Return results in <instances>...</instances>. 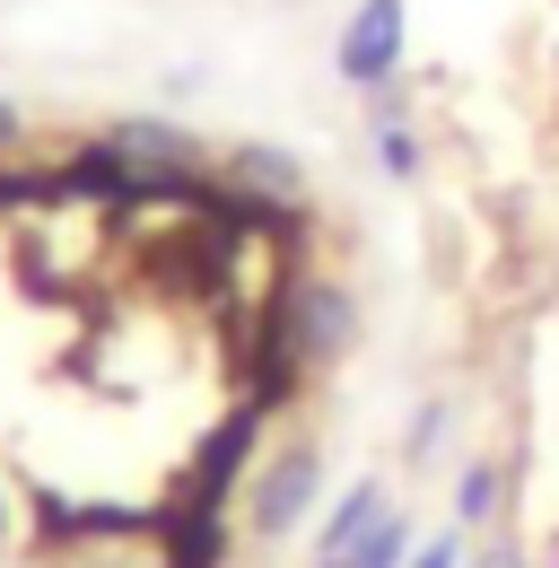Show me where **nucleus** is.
I'll list each match as a JSON object with an SVG mask.
<instances>
[{
    "instance_id": "obj_1",
    "label": "nucleus",
    "mask_w": 559,
    "mask_h": 568,
    "mask_svg": "<svg viewBox=\"0 0 559 568\" xmlns=\"http://www.w3.org/2000/svg\"><path fill=\"white\" fill-rule=\"evenodd\" d=\"M342 79L349 88H394V71H403V0H358L349 9V27H342Z\"/></svg>"
},
{
    "instance_id": "obj_2",
    "label": "nucleus",
    "mask_w": 559,
    "mask_h": 568,
    "mask_svg": "<svg viewBox=\"0 0 559 568\" xmlns=\"http://www.w3.org/2000/svg\"><path fill=\"white\" fill-rule=\"evenodd\" d=\"M96 158L123 175V184H184V166H193V132H175V123H114L105 141H96Z\"/></svg>"
},
{
    "instance_id": "obj_3",
    "label": "nucleus",
    "mask_w": 559,
    "mask_h": 568,
    "mask_svg": "<svg viewBox=\"0 0 559 568\" xmlns=\"http://www.w3.org/2000/svg\"><path fill=\"white\" fill-rule=\"evenodd\" d=\"M315 490H324V446H288L272 473L254 481V507H245V516H254V534H263V542L297 534V516L315 507Z\"/></svg>"
},
{
    "instance_id": "obj_4",
    "label": "nucleus",
    "mask_w": 559,
    "mask_h": 568,
    "mask_svg": "<svg viewBox=\"0 0 559 568\" xmlns=\"http://www.w3.org/2000/svg\"><path fill=\"white\" fill-rule=\"evenodd\" d=\"M227 175H236V193L245 202H272V211H297L306 202V175H297V158L272 141H245L236 158H227Z\"/></svg>"
},
{
    "instance_id": "obj_5",
    "label": "nucleus",
    "mask_w": 559,
    "mask_h": 568,
    "mask_svg": "<svg viewBox=\"0 0 559 568\" xmlns=\"http://www.w3.org/2000/svg\"><path fill=\"white\" fill-rule=\"evenodd\" d=\"M367 141H376V158H385V175H403V184L419 175V141H411V114H403L394 88L367 97Z\"/></svg>"
},
{
    "instance_id": "obj_6",
    "label": "nucleus",
    "mask_w": 559,
    "mask_h": 568,
    "mask_svg": "<svg viewBox=\"0 0 559 568\" xmlns=\"http://www.w3.org/2000/svg\"><path fill=\"white\" fill-rule=\"evenodd\" d=\"M376 525H385V490H376V481H358V490H349L342 507L324 516V534H315V551H324V560H349V551H358V542H367Z\"/></svg>"
},
{
    "instance_id": "obj_7",
    "label": "nucleus",
    "mask_w": 559,
    "mask_h": 568,
    "mask_svg": "<svg viewBox=\"0 0 559 568\" xmlns=\"http://www.w3.org/2000/svg\"><path fill=\"white\" fill-rule=\"evenodd\" d=\"M297 351H315V358L349 351V297L342 288H306L297 297Z\"/></svg>"
},
{
    "instance_id": "obj_8",
    "label": "nucleus",
    "mask_w": 559,
    "mask_h": 568,
    "mask_svg": "<svg viewBox=\"0 0 559 568\" xmlns=\"http://www.w3.org/2000/svg\"><path fill=\"white\" fill-rule=\"evenodd\" d=\"M403 551H411V534H403V516H385V525H376V534L349 551V568H411Z\"/></svg>"
},
{
    "instance_id": "obj_9",
    "label": "nucleus",
    "mask_w": 559,
    "mask_h": 568,
    "mask_svg": "<svg viewBox=\"0 0 559 568\" xmlns=\"http://www.w3.org/2000/svg\"><path fill=\"white\" fill-rule=\"evenodd\" d=\"M489 498H498V473H489V464H472V473H464V490H455V525H481Z\"/></svg>"
},
{
    "instance_id": "obj_10",
    "label": "nucleus",
    "mask_w": 559,
    "mask_h": 568,
    "mask_svg": "<svg viewBox=\"0 0 559 568\" xmlns=\"http://www.w3.org/2000/svg\"><path fill=\"white\" fill-rule=\"evenodd\" d=\"M411 568H455V534H437V542H419Z\"/></svg>"
},
{
    "instance_id": "obj_11",
    "label": "nucleus",
    "mask_w": 559,
    "mask_h": 568,
    "mask_svg": "<svg viewBox=\"0 0 559 568\" xmlns=\"http://www.w3.org/2000/svg\"><path fill=\"white\" fill-rule=\"evenodd\" d=\"M18 132H27V123H18V105H0V149L18 141Z\"/></svg>"
},
{
    "instance_id": "obj_12",
    "label": "nucleus",
    "mask_w": 559,
    "mask_h": 568,
    "mask_svg": "<svg viewBox=\"0 0 559 568\" xmlns=\"http://www.w3.org/2000/svg\"><path fill=\"white\" fill-rule=\"evenodd\" d=\"M472 568H525V560H516V551H489V560H472Z\"/></svg>"
}]
</instances>
